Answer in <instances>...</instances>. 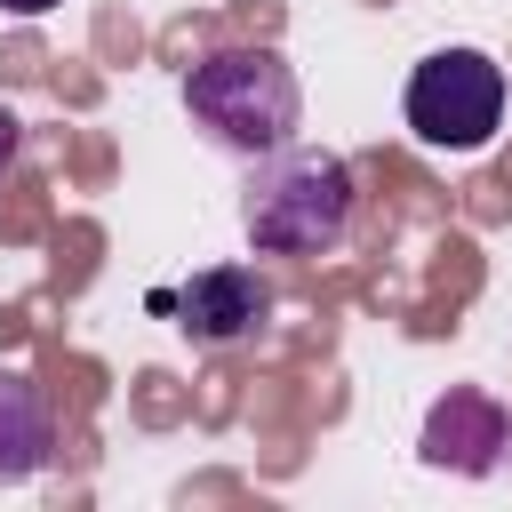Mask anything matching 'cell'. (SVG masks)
I'll list each match as a JSON object with an SVG mask.
<instances>
[{
  "instance_id": "cell-1",
  "label": "cell",
  "mask_w": 512,
  "mask_h": 512,
  "mask_svg": "<svg viewBox=\"0 0 512 512\" xmlns=\"http://www.w3.org/2000/svg\"><path fill=\"white\" fill-rule=\"evenodd\" d=\"M184 112H192V128H208V144H224L240 160H264V152L296 144L304 88H296V64L280 48L240 40V48H208L184 72Z\"/></svg>"
},
{
  "instance_id": "cell-2",
  "label": "cell",
  "mask_w": 512,
  "mask_h": 512,
  "mask_svg": "<svg viewBox=\"0 0 512 512\" xmlns=\"http://www.w3.org/2000/svg\"><path fill=\"white\" fill-rule=\"evenodd\" d=\"M352 208H360V184L336 152H264L248 192H240V232L256 256H328L344 248L352 232Z\"/></svg>"
},
{
  "instance_id": "cell-3",
  "label": "cell",
  "mask_w": 512,
  "mask_h": 512,
  "mask_svg": "<svg viewBox=\"0 0 512 512\" xmlns=\"http://www.w3.org/2000/svg\"><path fill=\"white\" fill-rule=\"evenodd\" d=\"M400 112H408V136L424 152H480L504 128V64L480 48H432L408 72Z\"/></svg>"
},
{
  "instance_id": "cell-4",
  "label": "cell",
  "mask_w": 512,
  "mask_h": 512,
  "mask_svg": "<svg viewBox=\"0 0 512 512\" xmlns=\"http://www.w3.org/2000/svg\"><path fill=\"white\" fill-rule=\"evenodd\" d=\"M424 464L432 472H464V480H480V472H496L504 464V448H512V424H504V408L488 400V392H472V384H448L440 400H432V416H424Z\"/></svg>"
},
{
  "instance_id": "cell-5",
  "label": "cell",
  "mask_w": 512,
  "mask_h": 512,
  "mask_svg": "<svg viewBox=\"0 0 512 512\" xmlns=\"http://www.w3.org/2000/svg\"><path fill=\"white\" fill-rule=\"evenodd\" d=\"M264 320H272V288H264L248 264H208V272H192L184 296H176V328H184L192 344H248Z\"/></svg>"
},
{
  "instance_id": "cell-6",
  "label": "cell",
  "mask_w": 512,
  "mask_h": 512,
  "mask_svg": "<svg viewBox=\"0 0 512 512\" xmlns=\"http://www.w3.org/2000/svg\"><path fill=\"white\" fill-rule=\"evenodd\" d=\"M56 464V408L24 368H0V488L40 480Z\"/></svg>"
},
{
  "instance_id": "cell-7",
  "label": "cell",
  "mask_w": 512,
  "mask_h": 512,
  "mask_svg": "<svg viewBox=\"0 0 512 512\" xmlns=\"http://www.w3.org/2000/svg\"><path fill=\"white\" fill-rule=\"evenodd\" d=\"M16 152H24V120H16V104H0V176L16 168Z\"/></svg>"
},
{
  "instance_id": "cell-8",
  "label": "cell",
  "mask_w": 512,
  "mask_h": 512,
  "mask_svg": "<svg viewBox=\"0 0 512 512\" xmlns=\"http://www.w3.org/2000/svg\"><path fill=\"white\" fill-rule=\"evenodd\" d=\"M0 8H8V16H48L56 0H0Z\"/></svg>"
}]
</instances>
